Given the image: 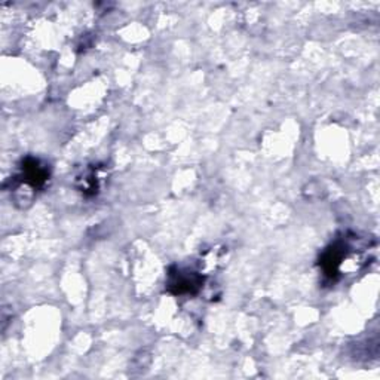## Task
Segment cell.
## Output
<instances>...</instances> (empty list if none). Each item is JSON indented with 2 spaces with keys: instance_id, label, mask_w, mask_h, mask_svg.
Here are the masks:
<instances>
[{
  "instance_id": "obj_1",
  "label": "cell",
  "mask_w": 380,
  "mask_h": 380,
  "mask_svg": "<svg viewBox=\"0 0 380 380\" xmlns=\"http://www.w3.org/2000/svg\"><path fill=\"white\" fill-rule=\"evenodd\" d=\"M23 182L25 185L32 186L33 189H38L47 183L49 177L48 169L43 165H40L39 161L36 159H27L23 165Z\"/></svg>"
}]
</instances>
